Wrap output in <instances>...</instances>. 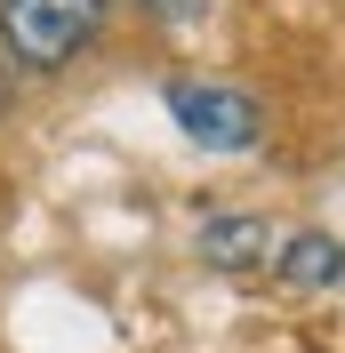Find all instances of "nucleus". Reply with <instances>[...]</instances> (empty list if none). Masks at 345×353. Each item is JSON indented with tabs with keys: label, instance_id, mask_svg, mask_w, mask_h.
I'll return each mask as SVG.
<instances>
[{
	"label": "nucleus",
	"instance_id": "nucleus-2",
	"mask_svg": "<svg viewBox=\"0 0 345 353\" xmlns=\"http://www.w3.org/2000/svg\"><path fill=\"white\" fill-rule=\"evenodd\" d=\"M161 97H169V121L193 137L201 153H249V145L265 137L257 97L233 88V81H169Z\"/></svg>",
	"mask_w": 345,
	"mask_h": 353
},
{
	"label": "nucleus",
	"instance_id": "nucleus-4",
	"mask_svg": "<svg viewBox=\"0 0 345 353\" xmlns=\"http://www.w3.org/2000/svg\"><path fill=\"white\" fill-rule=\"evenodd\" d=\"M273 281L281 289H337L345 281V241H337V233H313V225L289 233L281 257H273Z\"/></svg>",
	"mask_w": 345,
	"mask_h": 353
},
{
	"label": "nucleus",
	"instance_id": "nucleus-3",
	"mask_svg": "<svg viewBox=\"0 0 345 353\" xmlns=\"http://www.w3.org/2000/svg\"><path fill=\"white\" fill-rule=\"evenodd\" d=\"M281 233L265 217H209L201 225V257L217 265V273H249V265H273Z\"/></svg>",
	"mask_w": 345,
	"mask_h": 353
},
{
	"label": "nucleus",
	"instance_id": "nucleus-1",
	"mask_svg": "<svg viewBox=\"0 0 345 353\" xmlns=\"http://www.w3.org/2000/svg\"><path fill=\"white\" fill-rule=\"evenodd\" d=\"M97 32H105V0H0V48L24 72L72 65Z\"/></svg>",
	"mask_w": 345,
	"mask_h": 353
},
{
	"label": "nucleus",
	"instance_id": "nucleus-5",
	"mask_svg": "<svg viewBox=\"0 0 345 353\" xmlns=\"http://www.w3.org/2000/svg\"><path fill=\"white\" fill-rule=\"evenodd\" d=\"M145 17H161V24H201L209 17V0H137Z\"/></svg>",
	"mask_w": 345,
	"mask_h": 353
}]
</instances>
